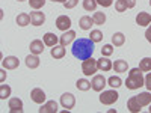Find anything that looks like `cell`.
<instances>
[{
  "instance_id": "cell-16",
  "label": "cell",
  "mask_w": 151,
  "mask_h": 113,
  "mask_svg": "<svg viewBox=\"0 0 151 113\" xmlns=\"http://www.w3.org/2000/svg\"><path fill=\"white\" fill-rule=\"evenodd\" d=\"M30 18H32V24L33 26H42V24L45 23V15L44 12H40V11H33L30 12Z\"/></svg>"
},
{
  "instance_id": "cell-17",
  "label": "cell",
  "mask_w": 151,
  "mask_h": 113,
  "mask_svg": "<svg viewBox=\"0 0 151 113\" xmlns=\"http://www.w3.org/2000/svg\"><path fill=\"white\" fill-rule=\"evenodd\" d=\"M15 23H17L18 27H26V26H29V24L32 23V18H30L29 14H26V12H21V14L17 15Z\"/></svg>"
},
{
  "instance_id": "cell-30",
  "label": "cell",
  "mask_w": 151,
  "mask_h": 113,
  "mask_svg": "<svg viewBox=\"0 0 151 113\" xmlns=\"http://www.w3.org/2000/svg\"><path fill=\"white\" fill-rule=\"evenodd\" d=\"M139 68L142 69V72H150L151 71V57H144L139 64Z\"/></svg>"
},
{
  "instance_id": "cell-37",
  "label": "cell",
  "mask_w": 151,
  "mask_h": 113,
  "mask_svg": "<svg viewBox=\"0 0 151 113\" xmlns=\"http://www.w3.org/2000/svg\"><path fill=\"white\" fill-rule=\"evenodd\" d=\"M77 3H79V0H67V2L64 3V6H65V9H73Z\"/></svg>"
},
{
  "instance_id": "cell-11",
  "label": "cell",
  "mask_w": 151,
  "mask_h": 113,
  "mask_svg": "<svg viewBox=\"0 0 151 113\" xmlns=\"http://www.w3.org/2000/svg\"><path fill=\"white\" fill-rule=\"evenodd\" d=\"M97 67H98V71H103V72H107L113 68V62L106 57V56H101L98 60H97Z\"/></svg>"
},
{
  "instance_id": "cell-41",
  "label": "cell",
  "mask_w": 151,
  "mask_h": 113,
  "mask_svg": "<svg viewBox=\"0 0 151 113\" xmlns=\"http://www.w3.org/2000/svg\"><path fill=\"white\" fill-rule=\"evenodd\" d=\"M125 3H127V8L129 9H132V8L136 6V0H125Z\"/></svg>"
},
{
  "instance_id": "cell-35",
  "label": "cell",
  "mask_w": 151,
  "mask_h": 113,
  "mask_svg": "<svg viewBox=\"0 0 151 113\" xmlns=\"http://www.w3.org/2000/svg\"><path fill=\"white\" fill-rule=\"evenodd\" d=\"M112 53H113V45H112V44H106V45H103V48H101V56L109 57Z\"/></svg>"
},
{
  "instance_id": "cell-26",
  "label": "cell",
  "mask_w": 151,
  "mask_h": 113,
  "mask_svg": "<svg viewBox=\"0 0 151 113\" xmlns=\"http://www.w3.org/2000/svg\"><path fill=\"white\" fill-rule=\"evenodd\" d=\"M92 20H94V24L95 26H103V24L106 23V14L104 12H94L92 15Z\"/></svg>"
},
{
  "instance_id": "cell-21",
  "label": "cell",
  "mask_w": 151,
  "mask_h": 113,
  "mask_svg": "<svg viewBox=\"0 0 151 113\" xmlns=\"http://www.w3.org/2000/svg\"><path fill=\"white\" fill-rule=\"evenodd\" d=\"M136 99H137V103H139L142 107H147L151 104V92L147 91V92H141L139 95H136Z\"/></svg>"
},
{
  "instance_id": "cell-28",
  "label": "cell",
  "mask_w": 151,
  "mask_h": 113,
  "mask_svg": "<svg viewBox=\"0 0 151 113\" xmlns=\"http://www.w3.org/2000/svg\"><path fill=\"white\" fill-rule=\"evenodd\" d=\"M107 84L112 87V89H118L119 86H122V80L118 75H112V77L107 79Z\"/></svg>"
},
{
  "instance_id": "cell-13",
  "label": "cell",
  "mask_w": 151,
  "mask_h": 113,
  "mask_svg": "<svg viewBox=\"0 0 151 113\" xmlns=\"http://www.w3.org/2000/svg\"><path fill=\"white\" fill-rule=\"evenodd\" d=\"M136 24L141 27H148L151 24V14H148V12H139L136 15Z\"/></svg>"
},
{
  "instance_id": "cell-39",
  "label": "cell",
  "mask_w": 151,
  "mask_h": 113,
  "mask_svg": "<svg viewBox=\"0 0 151 113\" xmlns=\"http://www.w3.org/2000/svg\"><path fill=\"white\" fill-rule=\"evenodd\" d=\"M145 38H147V41L151 44V24L147 27V30H145Z\"/></svg>"
},
{
  "instance_id": "cell-1",
  "label": "cell",
  "mask_w": 151,
  "mask_h": 113,
  "mask_svg": "<svg viewBox=\"0 0 151 113\" xmlns=\"http://www.w3.org/2000/svg\"><path fill=\"white\" fill-rule=\"evenodd\" d=\"M71 53L76 59H79V60H85L88 57H92L94 42L89 39V38H79V39H76L73 42Z\"/></svg>"
},
{
  "instance_id": "cell-31",
  "label": "cell",
  "mask_w": 151,
  "mask_h": 113,
  "mask_svg": "<svg viewBox=\"0 0 151 113\" xmlns=\"http://www.w3.org/2000/svg\"><path fill=\"white\" fill-rule=\"evenodd\" d=\"M89 39L95 44V42H100V41H103V32L101 30H91V35H89Z\"/></svg>"
},
{
  "instance_id": "cell-12",
  "label": "cell",
  "mask_w": 151,
  "mask_h": 113,
  "mask_svg": "<svg viewBox=\"0 0 151 113\" xmlns=\"http://www.w3.org/2000/svg\"><path fill=\"white\" fill-rule=\"evenodd\" d=\"M44 47H45L44 41H41V39H33V41L30 42V45H29V50H30L32 54L40 56V54H42V51H44Z\"/></svg>"
},
{
  "instance_id": "cell-5",
  "label": "cell",
  "mask_w": 151,
  "mask_h": 113,
  "mask_svg": "<svg viewBox=\"0 0 151 113\" xmlns=\"http://www.w3.org/2000/svg\"><path fill=\"white\" fill-rule=\"evenodd\" d=\"M107 84V80L100 74H95L92 80H91V89H94L95 92H101L104 89V86Z\"/></svg>"
},
{
  "instance_id": "cell-2",
  "label": "cell",
  "mask_w": 151,
  "mask_h": 113,
  "mask_svg": "<svg viewBox=\"0 0 151 113\" xmlns=\"http://www.w3.org/2000/svg\"><path fill=\"white\" fill-rule=\"evenodd\" d=\"M144 84H145V77L142 75V69L141 68H132L129 71L127 80H125L127 89L136 91V89H139V87H142Z\"/></svg>"
},
{
  "instance_id": "cell-8",
  "label": "cell",
  "mask_w": 151,
  "mask_h": 113,
  "mask_svg": "<svg viewBox=\"0 0 151 113\" xmlns=\"http://www.w3.org/2000/svg\"><path fill=\"white\" fill-rule=\"evenodd\" d=\"M56 27L62 32H67L71 27V18L68 15H59L56 18Z\"/></svg>"
},
{
  "instance_id": "cell-23",
  "label": "cell",
  "mask_w": 151,
  "mask_h": 113,
  "mask_svg": "<svg viewBox=\"0 0 151 113\" xmlns=\"http://www.w3.org/2000/svg\"><path fill=\"white\" fill-rule=\"evenodd\" d=\"M50 56H52L53 59H62L65 56V47L60 45V44L52 47V50H50Z\"/></svg>"
},
{
  "instance_id": "cell-22",
  "label": "cell",
  "mask_w": 151,
  "mask_h": 113,
  "mask_svg": "<svg viewBox=\"0 0 151 113\" xmlns=\"http://www.w3.org/2000/svg\"><path fill=\"white\" fill-rule=\"evenodd\" d=\"M127 109H129V112H132V113H139V112L142 110V106L137 103L136 97H130L129 101H127Z\"/></svg>"
},
{
  "instance_id": "cell-43",
  "label": "cell",
  "mask_w": 151,
  "mask_h": 113,
  "mask_svg": "<svg viewBox=\"0 0 151 113\" xmlns=\"http://www.w3.org/2000/svg\"><path fill=\"white\" fill-rule=\"evenodd\" d=\"M148 112H150V113H151V104H150V109H148Z\"/></svg>"
},
{
  "instance_id": "cell-38",
  "label": "cell",
  "mask_w": 151,
  "mask_h": 113,
  "mask_svg": "<svg viewBox=\"0 0 151 113\" xmlns=\"http://www.w3.org/2000/svg\"><path fill=\"white\" fill-rule=\"evenodd\" d=\"M97 3L100 6H103V8H109V6H112L113 0H97Z\"/></svg>"
},
{
  "instance_id": "cell-29",
  "label": "cell",
  "mask_w": 151,
  "mask_h": 113,
  "mask_svg": "<svg viewBox=\"0 0 151 113\" xmlns=\"http://www.w3.org/2000/svg\"><path fill=\"white\" fill-rule=\"evenodd\" d=\"M97 5V0H83V9L88 12H95Z\"/></svg>"
},
{
  "instance_id": "cell-25",
  "label": "cell",
  "mask_w": 151,
  "mask_h": 113,
  "mask_svg": "<svg viewBox=\"0 0 151 113\" xmlns=\"http://www.w3.org/2000/svg\"><path fill=\"white\" fill-rule=\"evenodd\" d=\"M112 69H115V72H127L129 65H127V62H125V60L119 59V60L113 62V68Z\"/></svg>"
},
{
  "instance_id": "cell-44",
  "label": "cell",
  "mask_w": 151,
  "mask_h": 113,
  "mask_svg": "<svg viewBox=\"0 0 151 113\" xmlns=\"http://www.w3.org/2000/svg\"><path fill=\"white\" fill-rule=\"evenodd\" d=\"M17 2H24V0H17Z\"/></svg>"
},
{
  "instance_id": "cell-27",
  "label": "cell",
  "mask_w": 151,
  "mask_h": 113,
  "mask_svg": "<svg viewBox=\"0 0 151 113\" xmlns=\"http://www.w3.org/2000/svg\"><path fill=\"white\" fill-rule=\"evenodd\" d=\"M76 87H77L79 91L86 92V91H89V89H91V82H89V80H86V79H79L77 82H76Z\"/></svg>"
},
{
  "instance_id": "cell-20",
  "label": "cell",
  "mask_w": 151,
  "mask_h": 113,
  "mask_svg": "<svg viewBox=\"0 0 151 113\" xmlns=\"http://www.w3.org/2000/svg\"><path fill=\"white\" fill-rule=\"evenodd\" d=\"M92 26H94V20H92V17H89V15H83V17L79 20V27H80L82 30H91Z\"/></svg>"
},
{
  "instance_id": "cell-9",
  "label": "cell",
  "mask_w": 151,
  "mask_h": 113,
  "mask_svg": "<svg viewBox=\"0 0 151 113\" xmlns=\"http://www.w3.org/2000/svg\"><path fill=\"white\" fill-rule=\"evenodd\" d=\"M2 67H3L5 69H15V68L20 67V60H18V57H15V56H6V57H3V60H2Z\"/></svg>"
},
{
  "instance_id": "cell-15",
  "label": "cell",
  "mask_w": 151,
  "mask_h": 113,
  "mask_svg": "<svg viewBox=\"0 0 151 113\" xmlns=\"http://www.w3.org/2000/svg\"><path fill=\"white\" fill-rule=\"evenodd\" d=\"M8 106H9V112L11 113H21L23 112V101L20 98H9V103H8Z\"/></svg>"
},
{
  "instance_id": "cell-6",
  "label": "cell",
  "mask_w": 151,
  "mask_h": 113,
  "mask_svg": "<svg viewBox=\"0 0 151 113\" xmlns=\"http://www.w3.org/2000/svg\"><path fill=\"white\" fill-rule=\"evenodd\" d=\"M60 106L64 107L65 110L74 109V106H76V98H74V95L70 94V92L62 94V95H60Z\"/></svg>"
},
{
  "instance_id": "cell-32",
  "label": "cell",
  "mask_w": 151,
  "mask_h": 113,
  "mask_svg": "<svg viewBox=\"0 0 151 113\" xmlns=\"http://www.w3.org/2000/svg\"><path fill=\"white\" fill-rule=\"evenodd\" d=\"M11 97V86L0 84V99H6Z\"/></svg>"
},
{
  "instance_id": "cell-10",
  "label": "cell",
  "mask_w": 151,
  "mask_h": 113,
  "mask_svg": "<svg viewBox=\"0 0 151 113\" xmlns=\"http://www.w3.org/2000/svg\"><path fill=\"white\" fill-rule=\"evenodd\" d=\"M76 41V32L74 30H67V32H64L60 36H59V44L60 45H64V47H67L68 44H71V42H74Z\"/></svg>"
},
{
  "instance_id": "cell-34",
  "label": "cell",
  "mask_w": 151,
  "mask_h": 113,
  "mask_svg": "<svg viewBox=\"0 0 151 113\" xmlns=\"http://www.w3.org/2000/svg\"><path fill=\"white\" fill-rule=\"evenodd\" d=\"M115 9L116 12H125L129 8H127V3H125V0H116L115 2Z\"/></svg>"
},
{
  "instance_id": "cell-4",
  "label": "cell",
  "mask_w": 151,
  "mask_h": 113,
  "mask_svg": "<svg viewBox=\"0 0 151 113\" xmlns=\"http://www.w3.org/2000/svg\"><path fill=\"white\" fill-rule=\"evenodd\" d=\"M98 71V67H97V60L94 57H88L85 60H82V72L89 77V75H95V72Z\"/></svg>"
},
{
  "instance_id": "cell-14",
  "label": "cell",
  "mask_w": 151,
  "mask_h": 113,
  "mask_svg": "<svg viewBox=\"0 0 151 113\" xmlns=\"http://www.w3.org/2000/svg\"><path fill=\"white\" fill-rule=\"evenodd\" d=\"M38 112H40V113H56L58 112V103L55 101V99L45 101L44 104H41V107H40Z\"/></svg>"
},
{
  "instance_id": "cell-19",
  "label": "cell",
  "mask_w": 151,
  "mask_h": 113,
  "mask_svg": "<svg viewBox=\"0 0 151 113\" xmlns=\"http://www.w3.org/2000/svg\"><path fill=\"white\" fill-rule=\"evenodd\" d=\"M24 62H26V67L29 69H36L38 67H40V57H38L36 54H32V53L29 56H26Z\"/></svg>"
},
{
  "instance_id": "cell-18",
  "label": "cell",
  "mask_w": 151,
  "mask_h": 113,
  "mask_svg": "<svg viewBox=\"0 0 151 113\" xmlns=\"http://www.w3.org/2000/svg\"><path fill=\"white\" fill-rule=\"evenodd\" d=\"M42 41H44V44H45L47 47H55V45H58V42H59V36L55 35V33H52V32H47V33L42 36Z\"/></svg>"
},
{
  "instance_id": "cell-33",
  "label": "cell",
  "mask_w": 151,
  "mask_h": 113,
  "mask_svg": "<svg viewBox=\"0 0 151 113\" xmlns=\"http://www.w3.org/2000/svg\"><path fill=\"white\" fill-rule=\"evenodd\" d=\"M45 5V0H29V6L33 11H40L41 8H44Z\"/></svg>"
},
{
  "instance_id": "cell-36",
  "label": "cell",
  "mask_w": 151,
  "mask_h": 113,
  "mask_svg": "<svg viewBox=\"0 0 151 113\" xmlns=\"http://www.w3.org/2000/svg\"><path fill=\"white\" fill-rule=\"evenodd\" d=\"M144 86L147 87V91L151 92V71L145 75V84H144Z\"/></svg>"
},
{
  "instance_id": "cell-40",
  "label": "cell",
  "mask_w": 151,
  "mask_h": 113,
  "mask_svg": "<svg viewBox=\"0 0 151 113\" xmlns=\"http://www.w3.org/2000/svg\"><path fill=\"white\" fill-rule=\"evenodd\" d=\"M6 69L5 68H2V69H0V82H2V83H5V80H6Z\"/></svg>"
},
{
  "instance_id": "cell-45",
  "label": "cell",
  "mask_w": 151,
  "mask_h": 113,
  "mask_svg": "<svg viewBox=\"0 0 151 113\" xmlns=\"http://www.w3.org/2000/svg\"><path fill=\"white\" fill-rule=\"evenodd\" d=\"M150 6H151V0H150Z\"/></svg>"
},
{
  "instance_id": "cell-24",
  "label": "cell",
  "mask_w": 151,
  "mask_h": 113,
  "mask_svg": "<svg viewBox=\"0 0 151 113\" xmlns=\"http://www.w3.org/2000/svg\"><path fill=\"white\" fill-rule=\"evenodd\" d=\"M124 42H125L124 33H121V32L113 33V36H112V45H113V47H122Z\"/></svg>"
},
{
  "instance_id": "cell-3",
  "label": "cell",
  "mask_w": 151,
  "mask_h": 113,
  "mask_svg": "<svg viewBox=\"0 0 151 113\" xmlns=\"http://www.w3.org/2000/svg\"><path fill=\"white\" fill-rule=\"evenodd\" d=\"M118 98H119V95L115 89L101 91V94H100V103L104 104V106H112L118 101Z\"/></svg>"
},
{
  "instance_id": "cell-7",
  "label": "cell",
  "mask_w": 151,
  "mask_h": 113,
  "mask_svg": "<svg viewBox=\"0 0 151 113\" xmlns=\"http://www.w3.org/2000/svg\"><path fill=\"white\" fill-rule=\"evenodd\" d=\"M30 99L36 104H44L45 103V92L41 87H33L30 91Z\"/></svg>"
},
{
  "instance_id": "cell-42",
  "label": "cell",
  "mask_w": 151,
  "mask_h": 113,
  "mask_svg": "<svg viewBox=\"0 0 151 113\" xmlns=\"http://www.w3.org/2000/svg\"><path fill=\"white\" fill-rule=\"evenodd\" d=\"M50 2H53V3L56 2V3H62V5H64V3L67 2V0H50Z\"/></svg>"
}]
</instances>
